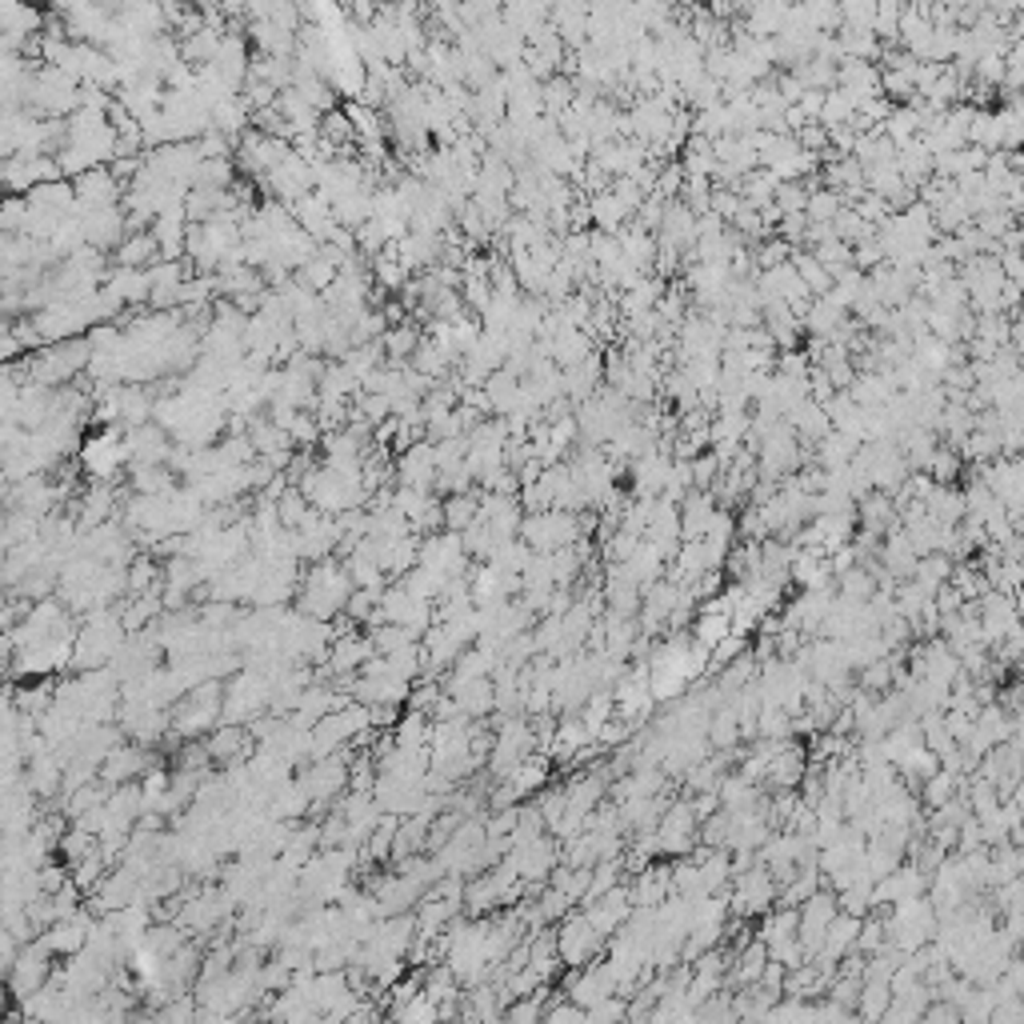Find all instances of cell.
Segmentation results:
<instances>
[{"label":"cell","mask_w":1024,"mask_h":1024,"mask_svg":"<svg viewBox=\"0 0 1024 1024\" xmlns=\"http://www.w3.org/2000/svg\"><path fill=\"white\" fill-rule=\"evenodd\" d=\"M804 200H808V185L801 181H780L777 193H772V209L784 217V212H804Z\"/></svg>","instance_id":"52a82bcc"},{"label":"cell","mask_w":1024,"mask_h":1024,"mask_svg":"<svg viewBox=\"0 0 1024 1024\" xmlns=\"http://www.w3.org/2000/svg\"><path fill=\"white\" fill-rule=\"evenodd\" d=\"M540 997H545V992H540ZM540 997H536V1001H528V1004H516V1009H512V1016H524V1021L540 1016V1013H545V1009H540Z\"/></svg>","instance_id":"30bf717a"},{"label":"cell","mask_w":1024,"mask_h":1024,"mask_svg":"<svg viewBox=\"0 0 1024 1024\" xmlns=\"http://www.w3.org/2000/svg\"><path fill=\"white\" fill-rule=\"evenodd\" d=\"M248 688H253V700H260V705H265V700H268V685H265V680H256V676H248ZM241 705H245V700H241V697L233 693V697H229V709H224V717L233 721Z\"/></svg>","instance_id":"ba28073f"},{"label":"cell","mask_w":1024,"mask_h":1024,"mask_svg":"<svg viewBox=\"0 0 1024 1024\" xmlns=\"http://www.w3.org/2000/svg\"><path fill=\"white\" fill-rule=\"evenodd\" d=\"M613 992H617V980H613L608 965L584 968V973H577V980L569 985L572 1004H581V1009H593V1004H601L605 997H613Z\"/></svg>","instance_id":"3957f363"},{"label":"cell","mask_w":1024,"mask_h":1024,"mask_svg":"<svg viewBox=\"0 0 1024 1024\" xmlns=\"http://www.w3.org/2000/svg\"><path fill=\"white\" fill-rule=\"evenodd\" d=\"M477 512H480V501H477V497H468V492H456L453 501L444 504V524H449L453 533H465L468 524L477 521Z\"/></svg>","instance_id":"8992f818"},{"label":"cell","mask_w":1024,"mask_h":1024,"mask_svg":"<svg viewBox=\"0 0 1024 1024\" xmlns=\"http://www.w3.org/2000/svg\"><path fill=\"white\" fill-rule=\"evenodd\" d=\"M584 917H589V924H593L601 936H608V932H617L620 924H625V917L632 912V896L625 893V888H613V893H601L593 896V900H584Z\"/></svg>","instance_id":"7a4b0ae2"},{"label":"cell","mask_w":1024,"mask_h":1024,"mask_svg":"<svg viewBox=\"0 0 1024 1024\" xmlns=\"http://www.w3.org/2000/svg\"><path fill=\"white\" fill-rule=\"evenodd\" d=\"M840 24L845 28H861V33H873V16H876V0H837Z\"/></svg>","instance_id":"5b68a950"},{"label":"cell","mask_w":1024,"mask_h":1024,"mask_svg":"<svg viewBox=\"0 0 1024 1024\" xmlns=\"http://www.w3.org/2000/svg\"><path fill=\"white\" fill-rule=\"evenodd\" d=\"M552 936H557V956L565 965H584L589 956L601 953V932L589 924V917H569Z\"/></svg>","instance_id":"6da1fadb"},{"label":"cell","mask_w":1024,"mask_h":1024,"mask_svg":"<svg viewBox=\"0 0 1024 1024\" xmlns=\"http://www.w3.org/2000/svg\"><path fill=\"white\" fill-rule=\"evenodd\" d=\"M548 1021H584V1009L581 1004H572V1009H548Z\"/></svg>","instance_id":"9c48e42d"},{"label":"cell","mask_w":1024,"mask_h":1024,"mask_svg":"<svg viewBox=\"0 0 1024 1024\" xmlns=\"http://www.w3.org/2000/svg\"><path fill=\"white\" fill-rule=\"evenodd\" d=\"M840 212V193L837 188H808V200H804V217L813 224H828Z\"/></svg>","instance_id":"277c9868"}]
</instances>
